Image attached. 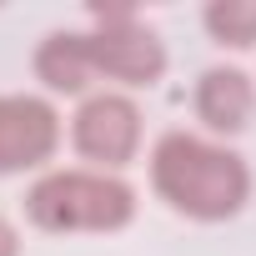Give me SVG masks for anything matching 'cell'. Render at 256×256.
I'll list each match as a JSON object with an SVG mask.
<instances>
[{
    "mask_svg": "<svg viewBox=\"0 0 256 256\" xmlns=\"http://www.w3.org/2000/svg\"><path fill=\"white\" fill-rule=\"evenodd\" d=\"M0 256H20V231L0 216Z\"/></svg>",
    "mask_w": 256,
    "mask_h": 256,
    "instance_id": "obj_9",
    "label": "cell"
},
{
    "mask_svg": "<svg viewBox=\"0 0 256 256\" xmlns=\"http://www.w3.org/2000/svg\"><path fill=\"white\" fill-rule=\"evenodd\" d=\"M151 186L191 221H231L251 201V166L211 136L166 131L151 146Z\"/></svg>",
    "mask_w": 256,
    "mask_h": 256,
    "instance_id": "obj_1",
    "label": "cell"
},
{
    "mask_svg": "<svg viewBox=\"0 0 256 256\" xmlns=\"http://www.w3.org/2000/svg\"><path fill=\"white\" fill-rule=\"evenodd\" d=\"M201 20L216 46H231V50L256 46V0H211L201 10Z\"/></svg>",
    "mask_w": 256,
    "mask_h": 256,
    "instance_id": "obj_8",
    "label": "cell"
},
{
    "mask_svg": "<svg viewBox=\"0 0 256 256\" xmlns=\"http://www.w3.org/2000/svg\"><path fill=\"white\" fill-rule=\"evenodd\" d=\"M60 151V110L46 96L0 90V176L40 171Z\"/></svg>",
    "mask_w": 256,
    "mask_h": 256,
    "instance_id": "obj_5",
    "label": "cell"
},
{
    "mask_svg": "<svg viewBox=\"0 0 256 256\" xmlns=\"http://www.w3.org/2000/svg\"><path fill=\"white\" fill-rule=\"evenodd\" d=\"M26 221L50 236L70 231H120L136 221V186L116 171H46L26 191Z\"/></svg>",
    "mask_w": 256,
    "mask_h": 256,
    "instance_id": "obj_2",
    "label": "cell"
},
{
    "mask_svg": "<svg viewBox=\"0 0 256 256\" xmlns=\"http://www.w3.org/2000/svg\"><path fill=\"white\" fill-rule=\"evenodd\" d=\"M70 146L100 171L131 166L141 151V106L126 90H90L70 116Z\"/></svg>",
    "mask_w": 256,
    "mask_h": 256,
    "instance_id": "obj_4",
    "label": "cell"
},
{
    "mask_svg": "<svg viewBox=\"0 0 256 256\" xmlns=\"http://www.w3.org/2000/svg\"><path fill=\"white\" fill-rule=\"evenodd\" d=\"M196 116L211 136H241L256 120V80L241 66H211L196 80Z\"/></svg>",
    "mask_w": 256,
    "mask_h": 256,
    "instance_id": "obj_6",
    "label": "cell"
},
{
    "mask_svg": "<svg viewBox=\"0 0 256 256\" xmlns=\"http://www.w3.org/2000/svg\"><path fill=\"white\" fill-rule=\"evenodd\" d=\"M90 30H86V46H90V66L100 80H116L126 90H141V86H156L166 76V46L161 36L136 16V10H106L96 6L90 10Z\"/></svg>",
    "mask_w": 256,
    "mask_h": 256,
    "instance_id": "obj_3",
    "label": "cell"
},
{
    "mask_svg": "<svg viewBox=\"0 0 256 256\" xmlns=\"http://www.w3.org/2000/svg\"><path fill=\"white\" fill-rule=\"evenodd\" d=\"M36 80L50 96H86L90 80H100L96 66H90L86 30H50L36 46Z\"/></svg>",
    "mask_w": 256,
    "mask_h": 256,
    "instance_id": "obj_7",
    "label": "cell"
}]
</instances>
